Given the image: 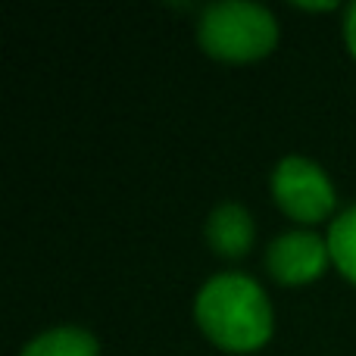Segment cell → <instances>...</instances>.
Masks as SVG:
<instances>
[{
    "label": "cell",
    "mask_w": 356,
    "mask_h": 356,
    "mask_svg": "<svg viewBox=\"0 0 356 356\" xmlns=\"http://www.w3.org/2000/svg\"><path fill=\"white\" fill-rule=\"evenodd\" d=\"M194 319L213 344L232 353L259 350L272 338V307L263 288L238 272L216 275L203 284Z\"/></svg>",
    "instance_id": "obj_1"
},
{
    "label": "cell",
    "mask_w": 356,
    "mask_h": 356,
    "mask_svg": "<svg viewBox=\"0 0 356 356\" xmlns=\"http://www.w3.org/2000/svg\"><path fill=\"white\" fill-rule=\"evenodd\" d=\"M197 41L209 56L225 63L263 60L278 41V25L266 6L259 3H213L203 10L197 25Z\"/></svg>",
    "instance_id": "obj_2"
},
{
    "label": "cell",
    "mask_w": 356,
    "mask_h": 356,
    "mask_svg": "<svg viewBox=\"0 0 356 356\" xmlns=\"http://www.w3.org/2000/svg\"><path fill=\"white\" fill-rule=\"evenodd\" d=\"M272 194L294 222H322L334 209V188L316 163L284 156L272 172Z\"/></svg>",
    "instance_id": "obj_3"
},
{
    "label": "cell",
    "mask_w": 356,
    "mask_h": 356,
    "mask_svg": "<svg viewBox=\"0 0 356 356\" xmlns=\"http://www.w3.org/2000/svg\"><path fill=\"white\" fill-rule=\"evenodd\" d=\"M332 250L328 241H322L313 232H291L282 234L266 253V266H269L272 278L282 284H309L325 272Z\"/></svg>",
    "instance_id": "obj_4"
},
{
    "label": "cell",
    "mask_w": 356,
    "mask_h": 356,
    "mask_svg": "<svg viewBox=\"0 0 356 356\" xmlns=\"http://www.w3.org/2000/svg\"><path fill=\"white\" fill-rule=\"evenodd\" d=\"M207 241L219 257H244L253 244V219L238 203H222L207 222Z\"/></svg>",
    "instance_id": "obj_5"
},
{
    "label": "cell",
    "mask_w": 356,
    "mask_h": 356,
    "mask_svg": "<svg viewBox=\"0 0 356 356\" xmlns=\"http://www.w3.org/2000/svg\"><path fill=\"white\" fill-rule=\"evenodd\" d=\"M22 356H100V347L85 328H54L31 341Z\"/></svg>",
    "instance_id": "obj_6"
},
{
    "label": "cell",
    "mask_w": 356,
    "mask_h": 356,
    "mask_svg": "<svg viewBox=\"0 0 356 356\" xmlns=\"http://www.w3.org/2000/svg\"><path fill=\"white\" fill-rule=\"evenodd\" d=\"M328 250H332V259L341 269V275L356 284V207L334 219L332 232H328Z\"/></svg>",
    "instance_id": "obj_7"
},
{
    "label": "cell",
    "mask_w": 356,
    "mask_h": 356,
    "mask_svg": "<svg viewBox=\"0 0 356 356\" xmlns=\"http://www.w3.org/2000/svg\"><path fill=\"white\" fill-rule=\"evenodd\" d=\"M344 41H347V47H350V54L356 56V3L344 16Z\"/></svg>",
    "instance_id": "obj_8"
},
{
    "label": "cell",
    "mask_w": 356,
    "mask_h": 356,
    "mask_svg": "<svg viewBox=\"0 0 356 356\" xmlns=\"http://www.w3.org/2000/svg\"><path fill=\"white\" fill-rule=\"evenodd\" d=\"M300 6V10H313V13H322V10H334V3H297Z\"/></svg>",
    "instance_id": "obj_9"
}]
</instances>
